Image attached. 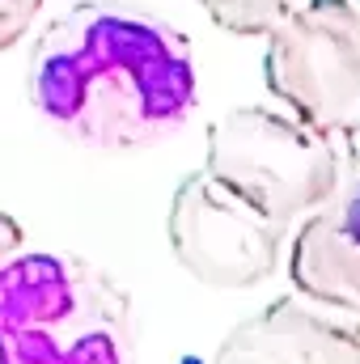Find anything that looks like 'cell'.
I'll return each mask as SVG.
<instances>
[{"instance_id": "obj_6", "label": "cell", "mask_w": 360, "mask_h": 364, "mask_svg": "<svg viewBox=\"0 0 360 364\" xmlns=\"http://www.w3.org/2000/svg\"><path fill=\"white\" fill-rule=\"evenodd\" d=\"M263 364H360V322L309 296H280L229 331Z\"/></svg>"}, {"instance_id": "obj_5", "label": "cell", "mask_w": 360, "mask_h": 364, "mask_svg": "<svg viewBox=\"0 0 360 364\" xmlns=\"http://www.w3.org/2000/svg\"><path fill=\"white\" fill-rule=\"evenodd\" d=\"M166 233L182 272L195 275L203 288L233 292L255 288L275 272L288 225L250 208L208 170H191L170 195Z\"/></svg>"}, {"instance_id": "obj_8", "label": "cell", "mask_w": 360, "mask_h": 364, "mask_svg": "<svg viewBox=\"0 0 360 364\" xmlns=\"http://www.w3.org/2000/svg\"><path fill=\"white\" fill-rule=\"evenodd\" d=\"M331 132V144H335V157H339V186L331 195L339 220L348 225V233L360 242V119H339L327 127Z\"/></svg>"}, {"instance_id": "obj_11", "label": "cell", "mask_w": 360, "mask_h": 364, "mask_svg": "<svg viewBox=\"0 0 360 364\" xmlns=\"http://www.w3.org/2000/svg\"><path fill=\"white\" fill-rule=\"evenodd\" d=\"M21 246H26V229H21L9 212H0V267H4L9 259H17Z\"/></svg>"}, {"instance_id": "obj_9", "label": "cell", "mask_w": 360, "mask_h": 364, "mask_svg": "<svg viewBox=\"0 0 360 364\" xmlns=\"http://www.w3.org/2000/svg\"><path fill=\"white\" fill-rule=\"evenodd\" d=\"M297 0H199V9L238 38H263Z\"/></svg>"}, {"instance_id": "obj_1", "label": "cell", "mask_w": 360, "mask_h": 364, "mask_svg": "<svg viewBox=\"0 0 360 364\" xmlns=\"http://www.w3.org/2000/svg\"><path fill=\"white\" fill-rule=\"evenodd\" d=\"M34 110L93 153H140L195 114V51L179 26L127 0H81L30 51Z\"/></svg>"}, {"instance_id": "obj_4", "label": "cell", "mask_w": 360, "mask_h": 364, "mask_svg": "<svg viewBox=\"0 0 360 364\" xmlns=\"http://www.w3.org/2000/svg\"><path fill=\"white\" fill-rule=\"evenodd\" d=\"M263 38V81L284 110L331 127L360 106L356 0H297Z\"/></svg>"}, {"instance_id": "obj_12", "label": "cell", "mask_w": 360, "mask_h": 364, "mask_svg": "<svg viewBox=\"0 0 360 364\" xmlns=\"http://www.w3.org/2000/svg\"><path fill=\"white\" fill-rule=\"evenodd\" d=\"M208 364H263V360H259L255 352H246L242 343H233V339L225 335V343L216 348V356H212V360H208Z\"/></svg>"}, {"instance_id": "obj_3", "label": "cell", "mask_w": 360, "mask_h": 364, "mask_svg": "<svg viewBox=\"0 0 360 364\" xmlns=\"http://www.w3.org/2000/svg\"><path fill=\"white\" fill-rule=\"evenodd\" d=\"M203 170L280 225L322 208L339 186L331 132L284 106H233L212 119Z\"/></svg>"}, {"instance_id": "obj_7", "label": "cell", "mask_w": 360, "mask_h": 364, "mask_svg": "<svg viewBox=\"0 0 360 364\" xmlns=\"http://www.w3.org/2000/svg\"><path fill=\"white\" fill-rule=\"evenodd\" d=\"M288 279L318 305L360 314V242L348 233L331 199L301 216L288 242Z\"/></svg>"}, {"instance_id": "obj_13", "label": "cell", "mask_w": 360, "mask_h": 364, "mask_svg": "<svg viewBox=\"0 0 360 364\" xmlns=\"http://www.w3.org/2000/svg\"><path fill=\"white\" fill-rule=\"evenodd\" d=\"M356 4H360V0H356Z\"/></svg>"}, {"instance_id": "obj_2", "label": "cell", "mask_w": 360, "mask_h": 364, "mask_svg": "<svg viewBox=\"0 0 360 364\" xmlns=\"http://www.w3.org/2000/svg\"><path fill=\"white\" fill-rule=\"evenodd\" d=\"M0 364H136L132 296L77 255L21 250L0 267Z\"/></svg>"}, {"instance_id": "obj_10", "label": "cell", "mask_w": 360, "mask_h": 364, "mask_svg": "<svg viewBox=\"0 0 360 364\" xmlns=\"http://www.w3.org/2000/svg\"><path fill=\"white\" fill-rule=\"evenodd\" d=\"M43 4L47 0H0V51L17 47L30 34V26L38 21Z\"/></svg>"}]
</instances>
